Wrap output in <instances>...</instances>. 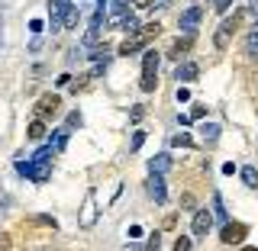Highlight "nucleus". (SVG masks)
Instances as JSON below:
<instances>
[{"instance_id":"nucleus-1","label":"nucleus","mask_w":258,"mask_h":251,"mask_svg":"<svg viewBox=\"0 0 258 251\" xmlns=\"http://www.w3.org/2000/svg\"><path fill=\"white\" fill-rule=\"evenodd\" d=\"M52 155H55V148H52V142H48V145H42V148L32 155V161L16 164V171H20L23 177H29V181H36V184H45L48 174H52Z\"/></svg>"},{"instance_id":"nucleus-2","label":"nucleus","mask_w":258,"mask_h":251,"mask_svg":"<svg viewBox=\"0 0 258 251\" xmlns=\"http://www.w3.org/2000/svg\"><path fill=\"white\" fill-rule=\"evenodd\" d=\"M158 64H161V55L155 52V48H145V55H142V91L145 94H152L155 91V84H158Z\"/></svg>"},{"instance_id":"nucleus-3","label":"nucleus","mask_w":258,"mask_h":251,"mask_svg":"<svg viewBox=\"0 0 258 251\" xmlns=\"http://www.w3.org/2000/svg\"><path fill=\"white\" fill-rule=\"evenodd\" d=\"M200 20H204V7L194 4V7H187V10L181 13V20H177V29H181L184 36H194V32H197V26H200Z\"/></svg>"},{"instance_id":"nucleus-4","label":"nucleus","mask_w":258,"mask_h":251,"mask_svg":"<svg viewBox=\"0 0 258 251\" xmlns=\"http://www.w3.org/2000/svg\"><path fill=\"white\" fill-rule=\"evenodd\" d=\"M239 20H242V16H239V13H232L229 20H223V26L216 29V36H213V45L220 48V52H226V48H229V39H232V32H236Z\"/></svg>"},{"instance_id":"nucleus-5","label":"nucleus","mask_w":258,"mask_h":251,"mask_svg":"<svg viewBox=\"0 0 258 251\" xmlns=\"http://www.w3.org/2000/svg\"><path fill=\"white\" fill-rule=\"evenodd\" d=\"M245 235H248V229L242 222H229V219H226L223 229H220V241H223V245H242Z\"/></svg>"},{"instance_id":"nucleus-6","label":"nucleus","mask_w":258,"mask_h":251,"mask_svg":"<svg viewBox=\"0 0 258 251\" xmlns=\"http://www.w3.org/2000/svg\"><path fill=\"white\" fill-rule=\"evenodd\" d=\"M61 107V100H58V94H45V97H39V103H36V113H39V119H48V116H55Z\"/></svg>"},{"instance_id":"nucleus-7","label":"nucleus","mask_w":258,"mask_h":251,"mask_svg":"<svg viewBox=\"0 0 258 251\" xmlns=\"http://www.w3.org/2000/svg\"><path fill=\"white\" fill-rule=\"evenodd\" d=\"M94 222H97V193H94V190H87V197H84V209H81V225H84V229H91Z\"/></svg>"},{"instance_id":"nucleus-8","label":"nucleus","mask_w":258,"mask_h":251,"mask_svg":"<svg viewBox=\"0 0 258 251\" xmlns=\"http://www.w3.org/2000/svg\"><path fill=\"white\" fill-rule=\"evenodd\" d=\"M145 190H149V197L155 200L158 206H161V203L168 200V190H165V177H161V174H152V177H149V184H145Z\"/></svg>"},{"instance_id":"nucleus-9","label":"nucleus","mask_w":258,"mask_h":251,"mask_svg":"<svg viewBox=\"0 0 258 251\" xmlns=\"http://www.w3.org/2000/svg\"><path fill=\"white\" fill-rule=\"evenodd\" d=\"M210 225H213V213H207V209H197V213H194V235H197V238H207Z\"/></svg>"},{"instance_id":"nucleus-10","label":"nucleus","mask_w":258,"mask_h":251,"mask_svg":"<svg viewBox=\"0 0 258 251\" xmlns=\"http://www.w3.org/2000/svg\"><path fill=\"white\" fill-rule=\"evenodd\" d=\"M145 42H149V36H142V32H136V36H129L123 45H119V55H136L139 48H145Z\"/></svg>"},{"instance_id":"nucleus-11","label":"nucleus","mask_w":258,"mask_h":251,"mask_svg":"<svg viewBox=\"0 0 258 251\" xmlns=\"http://www.w3.org/2000/svg\"><path fill=\"white\" fill-rule=\"evenodd\" d=\"M129 4H133V0H110V4L103 7V10H107L110 20H123V16L129 13Z\"/></svg>"},{"instance_id":"nucleus-12","label":"nucleus","mask_w":258,"mask_h":251,"mask_svg":"<svg viewBox=\"0 0 258 251\" xmlns=\"http://www.w3.org/2000/svg\"><path fill=\"white\" fill-rule=\"evenodd\" d=\"M197 74H200V68L194 61H184V64H177V71H174V80H197Z\"/></svg>"},{"instance_id":"nucleus-13","label":"nucleus","mask_w":258,"mask_h":251,"mask_svg":"<svg viewBox=\"0 0 258 251\" xmlns=\"http://www.w3.org/2000/svg\"><path fill=\"white\" fill-rule=\"evenodd\" d=\"M190 45H194V36H184V39H177V42L171 45V52H168V58H174V61H181L184 55L190 52Z\"/></svg>"},{"instance_id":"nucleus-14","label":"nucleus","mask_w":258,"mask_h":251,"mask_svg":"<svg viewBox=\"0 0 258 251\" xmlns=\"http://www.w3.org/2000/svg\"><path fill=\"white\" fill-rule=\"evenodd\" d=\"M168 168H171V155H165V151L155 155V158H149V171L152 174H165Z\"/></svg>"},{"instance_id":"nucleus-15","label":"nucleus","mask_w":258,"mask_h":251,"mask_svg":"<svg viewBox=\"0 0 258 251\" xmlns=\"http://www.w3.org/2000/svg\"><path fill=\"white\" fill-rule=\"evenodd\" d=\"M45 132H48V129H45V119H39V116H36V119L29 123V132H26V135H29L32 142H42V139H45Z\"/></svg>"},{"instance_id":"nucleus-16","label":"nucleus","mask_w":258,"mask_h":251,"mask_svg":"<svg viewBox=\"0 0 258 251\" xmlns=\"http://www.w3.org/2000/svg\"><path fill=\"white\" fill-rule=\"evenodd\" d=\"M200 132H204V145H216V142H220V126H216V123H204Z\"/></svg>"},{"instance_id":"nucleus-17","label":"nucleus","mask_w":258,"mask_h":251,"mask_svg":"<svg viewBox=\"0 0 258 251\" xmlns=\"http://www.w3.org/2000/svg\"><path fill=\"white\" fill-rule=\"evenodd\" d=\"M242 184H245L248 190H258V171H255L252 164H248V168H242Z\"/></svg>"},{"instance_id":"nucleus-18","label":"nucleus","mask_w":258,"mask_h":251,"mask_svg":"<svg viewBox=\"0 0 258 251\" xmlns=\"http://www.w3.org/2000/svg\"><path fill=\"white\" fill-rule=\"evenodd\" d=\"M119 23V29H123V32H129V36H136V32H139V20H136V16H123V20H116Z\"/></svg>"},{"instance_id":"nucleus-19","label":"nucleus","mask_w":258,"mask_h":251,"mask_svg":"<svg viewBox=\"0 0 258 251\" xmlns=\"http://www.w3.org/2000/svg\"><path fill=\"white\" fill-rule=\"evenodd\" d=\"M245 55L252 61H258V32H248V39H245Z\"/></svg>"},{"instance_id":"nucleus-20","label":"nucleus","mask_w":258,"mask_h":251,"mask_svg":"<svg viewBox=\"0 0 258 251\" xmlns=\"http://www.w3.org/2000/svg\"><path fill=\"white\" fill-rule=\"evenodd\" d=\"M171 145H174V148H194V139H190L187 132H177L174 139H171Z\"/></svg>"},{"instance_id":"nucleus-21","label":"nucleus","mask_w":258,"mask_h":251,"mask_svg":"<svg viewBox=\"0 0 258 251\" xmlns=\"http://www.w3.org/2000/svg\"><path fill=\"white\" fill-rule=\"evenodd\" d=\"M213 219L226 222V209H223V197H220V193H213Z\"/></svg>"},{"instance_id":"nucleus-22","label":"nucleus","mask_w":258,"mask_h":251,"mask_svg":"<svg viewBox=\"0 0 258 251\" xmlns=\"http://www.w3.org/2000/svg\"><path fill=\"white\" fill-rule=\"evenodd\" d=\"M142 142H145V132L139 129V132H133V139H129V151H139Z\"/></svg>"},{"instance_id":"nucleus-23","label":"nucleus","mask_w":258,"mask_h":251,"mask_svg":"<svg viewBox=\"0 0 258 251\" xmlns=\"http://www.w3.org/2000/svg\"><path fill=\"white\" fill-rule=\"evenodd\" d=\"M194 248V241L187 238V235H177V241H174V251H190Z\"/></svg>"},{"instance_id":"nucleus-24","label":"nucleus","mask_w":258,"mask_h":251,"mask_svg":"<svg viewBox=\"0 0 258 251\" xmlns=\"http://www.w3.org/2000/svg\"><path fill=\"white\" fill-rule=\"evenodd\" d=\"M145 251H161V235H158V232L149 238V245H145Z\"/></svg>"},{"instance_id":"nucleus-25","label":"nucleus","mask_w":258,"mask_h":251,"mask_svg":"<svg viewBox=\"0 0 258 251\" xmlns=\"http://www.w3.org/2000/svg\"><path fill=\"white\" fill-rule=\"evenodd\" d=\"M81 123H84V119H81V113L75 110V113L68 116V129H75V126H81Z\"/></svg>"},{"instance_id":"nucleus-26","label":"nucleus","mask_w":258,"mask_h":251,"mask_svg":"<svg viewBox=\"0 0 258 251\" xmlns=\"http://www.w3.org/2000/svg\"><path fill=\"white\" fill-rule=\"evenodd\" d=\"M190 100V91L187 87H177V103H187Z\"/></svg>"},{"instance_id":"nucleus-27","label":"nucleus","mask_w":258,"mask_h":251,"mask_svg":"<svg viewBox=\"0 0 258 251\" xmlns=\"http://www.w3.org/2000/svg\"><path fill=\"white\" fill-rule=\"evenodd\" d=\"M207 116V107H194L190 110V119H204Z\"/></svg>"},{"instance_id":"nucleus-28","label":"nucleus","mask_w":258,"mask_h":251,"mask_svg":"<svg viewBox=\"0 0 258 251\" xmlns=\"http://www.w3.org/2000/svg\"><path fill=\"white\" fill-rule=\"evenodd\" d=\"M129 116H133V123H139V119L145 116V110H142V107H133V113H129Z\"/></svg>"},{"instance_id":"nucleus-29","label":"nucleus","mask_w":258,"mask_h":251,"mask_svg":"<svg viewBox=\"0 0 258 251\" xmlns=\"http://www.w3.org/2000/svg\"><path fill=\"white\" fill-rule=\"evenodd\" d=\"M42 29H45V26H42V20H32V23H29V32H36V36H39Z\"/></svg>"},{"instance_id":"nucleus-30","label":"nucleus","mask_w":258,"mask_h":251,"mask_svg":"<svg viewBox=\"0 0 258 251\" xmlns=\"http://www.w3.org/2000/svg\"><path fill=\"white\" fill-rule=\"evenodd\" d=\"M136 7H139V10H149V7H155V0H133Z\"/></svg>"},{"instance_id":"nucleus-31","label":"nucleus","mask_w":258,"mask_h":251,"mask_svg":"<svg viewBox=\"0 0 258 251\" xmlns=\"http://www.w3.org/2000/svg\"><path fill=\"white\" fill-rule=\"evenodd\" d=\"M55 84H58V87H68V84H71V74H58V80H55Z\"/></svg>"},{"instance_id":"nucleus-32","label":"nucleus","mask_w":258,"mask_h":251,"mask_svg":"<svg viewBox=\"0 0 258 251\" xmlns=\"http://www.w3.org/2000/svg\"><path fill=\"white\" fill-rule=\"evenodd\" d=\"M242 251H258V248H242Z\"/></svg>"}]
</instances>
